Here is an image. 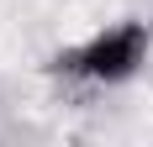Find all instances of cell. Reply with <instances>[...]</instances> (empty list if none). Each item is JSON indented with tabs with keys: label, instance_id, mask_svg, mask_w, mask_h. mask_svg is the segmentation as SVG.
<instances>
[{
	"label": "cell",
	"instance_id": "6da1fadb",
	"mask_svg": "<svg viewBox=\"0 0 153 147\" xmlns=\"http://www.w3.org/2000/svg\"><path fill=\"white\" fill-rule=\"evenodd\" d=\"M148 58H153V26L143 16H116L100 32H90L85 42L63 47L53 68L85 89H122L148 68Z\"/></svg>",
	"mask_w": 153,
	"mask_h": 147
}]
</instances>
